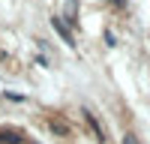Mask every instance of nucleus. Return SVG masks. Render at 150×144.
I'll return each instance as SVG.
<instances>
[{"label":"nucleus","mask_w":150,"mask_h":144,"mask_svg":"<svg viewBox=\"0 0 150 144\" xmlns=\"http://www.w3.org/2000/svg\"><path fill=\"white\" fill-rule=\"evenodd\" d=\"M0 144H24V132L15 126H0Z\"/></svg>","instance_id":"1"},{"label":"nucleus","mask_w":150,"mask_h":144,"mask_svg":"<svg viewBox=\"0 0 150 144\" xmlns=\"http://www.w3.org/2000/svg\"><path fill=\"white\" fill-rule=\"evenodd\" d=\"M84 120H87V126L96 132V138H99V141H105V132H102V126H99V120H96L90 111H87V108H84Z\"/></svg>","instance_id":"2"},{"label":"nucleus","mask_w":150,"mask_h":144,"mask_svg":"<svg viewBox=\"0 0 150 144\" xmlns=\"http://www.w3.org/2000/svg\"><path fill=\"white\" fill-rule=\"evenodd\" d=\"M51 24H54V30H57V33H60V39H63V42H66V45H69V48H72V45H75V42H72V33H69V30H66V24H63V21H60V18H54V21H51Z\"/></svg>","instance_id":"3"},{"label":"nucleus","mask_w":150,"mask_h":144,"mask_svg":"<svg viewBox=\"0 0 150 144\" xmlns=\"http://www.w3.org/2000/svg\"><path fill=\"white\" fill-rule=\"evenodd\" d=\"M48 129H51L54 135H60V138H66V135H69V126H66V123H60L57 117H51V120H48Z\"/></svg>","instance_id":"4"},{"label":"nucleus","mask_w":150,"mask_h":144,"mask_svg":"<svg viewBox=\"0 0 150 144\" xmlns=\"http://www.w3.org/2000/svg\"><path fill=\"white\" fill-rule=\"evenodd\" d=\"M3 96H6L9 102H24V96H21V93H12V90H9V93H3Z\"/></svg>","instance_id":"5"},{"label":"nucleus","mask_w":150,"mask_h":144,"mask_svg":"<svg viewBox=\"0 0 150 144\" xmlns=\"http://www.w3.org/2000/svg\"><path fill=\"white\" fill-rule=\"evenodd\" d=\"M123 144H138V138H135L132 132H126V135H123Z\"/></svg>","instance_id":"6"}]
</instances>
